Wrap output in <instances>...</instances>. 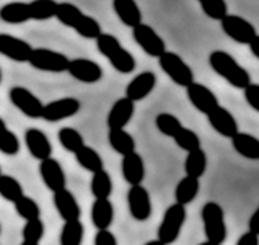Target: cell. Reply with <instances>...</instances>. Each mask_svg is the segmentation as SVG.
Listing matches in <instances>:
<instances>
[{
    "instance_id": "d590c367",
    "label": "cell",
    "mask_w": 259,
    "mask_h": 245,
    "mask_svg": "<svg viewBox=\"0 0 259 245\" xmlns=\"http://www.w3.org/2000/svg\"><path fill=\"white\" fill-rule=\"evenodd\" d=\"M23 243L25 245H38L44 235V222L39 218L28 219L26 224L23 226Z\"/></svg>"
},
{
    "instance_id": "7dc6e473",
    "label": "cell",
    "mask_w": 259,
    "mask_h": 245,
    "mask_svg": "<svg viewBox=\"0 0 259 245\" xmlns=\"http://www.w3.org/2000/svg\"><path fill=\"white\" fill-rule=\"evenodd\" d=\"M0 82H2V69H0Z\"/></svg>"
},
{
    "instance_id": "cb8c5ba5",
    "label": "cell",
    "mask_w": 259,
    "mask_h": 245,
    "mask_svg": "<svg viewBox=\"0 0 259 245\" xmlns=\"http://www.w3.org/2000/svg\"><path fill=\"white\" fill-rule=\"evenodd\" d=\"M233 149L238 152L241 157L249 160H259V139L248 132H236L232 137Z\"/></svg>"
},
{
    "instance_id": "c3c4849f",
    "label": "cell",
    "mask_w": 259,
    "mask_h": 245,
    "mask_svg": "<svg viewBox=\"0 0 259 245\" xmlns=\"http://www.w3.org/2000/svg\"><path fill=\"white\" fill-rule=\"evenodd\" d=\"M0 232H2V227H0Z\"/></svg>"
},
{
    "instance_id": "f546056e",
    "label": "cell",
    "mask_w": 259,
    "mask_h": 245,
    "mask_svg": "<svg viewBox=\"0 0 259 245\" xmlns=\"http://www.w3.org/2000/svg\"><path fill=\"white\" fill-rule=\"evenodd\" d=\"M205 168H207V155L201 147L189 151L186 155V160H184V170H186V175L201 178L205 173Z\"/></svg>"
},
{
    "instance_id": "3957f363",
    "label": "cell",
    "mask_w": 259,
    "mask_h": 245,
    "mask_svg": "<svg viewBox=\"0 0 259 245\" xmlns=\"http://www.w3.org/2000/svg\"><path fill=\"white\" fill-rule=\"evenodd\" d=\"M96 48L105 56L109 64L121 74H131L136 71V59L127 49L122 48V44L114 34L101 33L96 38Z\"/></svg>"
},
{
    "instance_id": "ba28073f",
    "label": "cell",
    "mask_w": 259,
    "mask_h": 245,
    "mask_svg": "<svg viewBox=\"0 0 259 245\" xmlns=\"http://www.w3.org/2000/svg\"><path fill=\"white\" fill-rule=\"evenodd\" d=\"M220 26L228 38L240 44H249V41L257 34L253 23H249L246 18L238 17V15L227 13L220 20Z\"/></svg>"
},
{
    "instance_id": "e0dca14e",
    "label": "cell",
    "mask_w": 259,
    "mask_h": 245,
    "mask_svg": "<svg viewBox=\"0 0 259 245\" xmlns=\"http://www.w3.org/2000/svg\"><path fill=\"white\" fill-rule=\"evenodd\" d=\"M39 175L42 178L44 185H46L51 191L65 188V183H67V178H65L62 165L59 163V160H56L53 157H48V159L41 160Z\"/></svg>"
},
{
    "instance_id": "d4e9b609",
    "label": "cell",
    "mask_w": 259,
    "mask_h": 245,
    "mask_svg": "<svg viewBox=\"0 0 259 245\" xmlns=\"http://www.w3.org/2000/svg\"><path fill=\"white\" fill-rule=\"evenodd\" d=\"M113 9L125 26L134 28L142 21V12L136 0H113Z\"/></svg>"
},
{
    "instance_id": "7402d4cb",
    "label": "cell",
    "mask_w": 259,
    "mask_h": 245,
    "mask_svg": "<svg viewBox=\"0 0 259 245\" xmlns=\"http://www.w3.org/2000/svg\"><path fill=\"white\" fill-rule=\"evenodd\" d=\"M136 111V101H132L127 96L117 100L113 108L108 113V126L109 128H125L132 120Z\"/></svg>"
},
{
    "instance_id": "f6af8a7d",
    "label": "cell",
    "mask_w": 259,
    "mask_h": 245,
    "mask_svg": "<svg viewBox=\"0 0 259 245\" xmlns=\"http://www.w3.org/2000/svg\"><path fill=\"white\" fill-rule=\"evenodd\" d=\"M248 227H249V231H253L254 234L259 235V206H257V209L253 214H251L249 222H248Z\"/></svg>"
},
{
    "instance_id": "277c9868",
    "label": "cell",
    "mask_w": 259,
    "mask_h": 245,
    "mask_svg": "<svg viewBox=\"0 0 259 245\" xmlns=\"http://www.w3.org/2000/svg\"><path fill=\"white\" fill-rule=\"evenodd\" d=\"M202 222H204V234L207 243L220 245L227 239V224L225 214L222 206L215 201L205 203L202 207Z\"/></svg>"
},
{
    "instance_id": "484cf974",
    "label": "cell",
    "mask_w": 259,
    "mask_h": 245,
    "mask_svg": "<svg viewBox=\"0 0 259 245\" xmlns=\"http://www.w3.org/2000/svg\"><path fill=\"white\" fill-rule=\"evenodd\" d=\"M0 20L9 25H21L31 20L29 4L25 2H10L0 9Z\"/></svg>"
},
{
    "instance_id": "7bdbcfd3",
    "label": "cell",
    "mask_w": 259,
    "mask_h": 245,
    "mask_svg": "<svg viewBox=\"0 0 259 245\" xmlns=\"http://www.w3.org/2000/svg\"><path fill=\"white\" fill-rule=\"evenodd\" d=\"M93 242L96 245H116L117 239H116V235L109 231V227H106V229H98V232L95 234Z\"/></svg>"
},
{
    "instance_id": "4dcf8cb0",
    "label": "cell",
    "mask_w": 259,
    "mask_h": 245,
    "mask_svg": "<svg viewBox=\"0 0 259 245\" xmlns=\"http://www.w3.org/2000/svg\"><path fill=\"white\" fill-rule=\"evenodd\" d=\"M83 234H85V227L80 222V219L65 221L61 229L59 240H61L62 245H80L83 240Z\"/></svg>"
},
{
    "instance_id": "f35d334b",
    "label": "cell",
    "mask_w": 259,
    "mask_h": 245,
    "mask_svg": "<svg viewBox=\"0 0 259 245\" xmlns=\"http://www.w3.org/2000/svg\"><path fill=\"white\" fill-rule=\"evenodd\" d=\"M173 139H175L176 146L180 147V149L186 151V152L201 147V139H199V136L192 129L183 128V126H181V129L173 136Z\"/></svg>"
},
{
    "instance_id": "4316f807",
    "label": "cell",
    "mask_w": 259,
    "mask_h": 245,
    "mask_svg": "<svg viewBox=\"0 0 259 245\" xmlns=\"http://www.w3.org/2000/svg\"><path fill=\"white\" fill-rule=\"evenodd\" d=\"M109 146L113 147L119 155H125L132 151H136V141L124 128H109L108 132Z\"/></svg>"
},
{
    "instance_id": "83f0119b",
    "label": "cell",
    "mask_w": 259,
    "mask_h": 245,
    "mask_svg": "<svg viewBox=\"0 0 259 245\" xmlns=\"http://www.w3.org/2000/svg\"><path fill=\"white\" fill-rule=\"evenodd\" d=\"M199 188H201V183H199V178L196 177H191L186 175L184 178H181L180 183L176 185V190H175V198H176V203H181V204H189L196 199Z\"/></svg>"
},
{
    "instance_id": "ee69618b",
    "label": "cell",
    "mask_w": 259,
    "mask_h": 245,
    "mask_svg": "<svg viewBox=\"0 0 259 245\" xmlns=\"http://www.w3.org/2000/svg\"><path fill=\"white\" fill-rule=\"evenodd\" d=\"M236 243H238V245H257L259 243V235L248 229V232L241 234V237H240Z\"/></svg>"
},
{
    "instance_id": "b9f144b4",
    "label": "cell",
    "mask_w": 259,
    "mask_h": 245,
    "mask_svg": "<svg viewBox=\"0 0 259 245\" xmlns=\"http://www.w3.org/2000/svg\"><path fill=\"white\" fill-rule=\"evenodd\" d=\"M243 93H245L248 105L259 113V84H248L243 88Z\"/></svg>"
},
{
    "instance_id": "f1b7e54d",
    "label": "cell",
    "mask_w": 259,
    "mask_h": 245,
    "mask_svg": "<svg viewBox=\"0 0 259 245\" xmlns=\"http://www.w3.org/2000/svg\"><path fill=\"white\" fill-rule=\"evenodd\" d=\"M73 155H75L78 165L82 167V168H85L87 172L93 173V172H98V170H101L103 167H105L101 155L96 152L93 147L87 146V144H83Z\"/></svg>"
},
{
    "instance_id": "1f68e13d",
    "label": "cell",
    "mask_w": 259,
    "mask_h": 245,
    "mask_svg": "<svg viewBox=\"0 0 259 245\" xmlns=\"http://www.w3.org/2000/svg\"><path fill=\"white\" fill-rule=\"evenodd\" d=\"M90 188L95 198H109V195L113 193V180H111V175L105 168L93 172Z\"/></svg>"
},
{
    "instance_id": "bcb514c9",
    "label": "cell",
    "mask_w": 259,
    "mask_h": 245,
    "mask_svg": "<svg viewBox=\"0 0 259 245\" xmlns=\"http://www.w3.org/2000/svg\"><path fill=\"white\" fill-rule=\"evenodd\" d=\"M249 49H251V53H253L257 59H259V34H256L253 40L249 41Z\"/></svg>"
},
{
    "instance_id": "d6a6232c",
    "label": "cell",
    "mask_w": 259,
    "mask_h": 245,
    "mask_svg": "<svg viewBox=\"0 0 259 245\" xmlns=\"http://www.w3.org/2000/svg\"><path fill=\"white\" fill-rule=\"evenodd\" d=\"M25 195L23 187L21 183L12 175H2L0 173V196L7 201L15 203L18 198H21Z\"/></svg>"
},
{
    "instance_id": "30bf717a",
    "label": "cell",
    "mask_w": 259,
    "mask_h": 245,
    "mask_svg": "<svg viewBox=\"0 0 259 245\" xmlns=\"http://www.w3.org/2000/svg\"><path fill=\"white\" fill-rule=\"evenodd\" d=\"M9 96H10V101L25 116L31 118V120H39V118H42V110H44L42 101L34 93L29 92L28 88L12 87Z\"/></svg>"
},
{
    "instance_id": "603a6c76",
    "label": "cell",
    "mask_w": 259,
    "mask_h": 245,
    "mask_svg": "<svg viewBox=\"0 0 259 245\" xmlns=\"http://www.w3.org/2000/svg\"><path fill=\"white\" fill-rule=\"evenodd\" d=\"M114 206L109 198H95L92 204V222L96 229H106L113 224Z\"/></svg>"
},
{
    "instance_id": "5bb4252c",
    "label": "cell",
    "mask_w": 259,
    "mask_h": 245,
    "mask_svg": "<svg viewBox=\"0 0 259 245\" xmlns=\"http://www.w3.org/2000/svg\"><path fill=\"white\" fill-rule=\"evenodd\" d=\"M31 44L12 36L9 33H0V54L12 59L15 62H28L31 56Z\"/></svg>"
},
{
    "instance_id": "ab89813d",
    "label": "cell",
    "mask_w": 259,
    "mask_h": 245,
    "mask_svg": "<svg viewBox=\"0 0 259 245\" xmlns=\"http://www.w3.org/2000/svg\"><path fill=\"white\" fill-rule=\"evenodd\" d=\"M155 124H157V129L168 137H173L178 131L181 129V121L171 113H160L155 118Z\"/></svg>"
},
{
    "instance_id": "8d00e7d4",
    "label": "cell",
    "mask_w": 259,
    "mask_h": 245,
    "mask_svg": "<svg viewBox=\"0 0 259 245\" xmlns=\"http://www.w3.org/2000/svg\"><path fill=\"white\" fill-rule=\"evenodd\" d=\"M57 2L56 0H33L29 2V10H31V20H49L56 17Z\"/></svg>"
},
{
    "instance_id": "2e32d148",
    "label": "cell",
    "mask_w": 259,
    "mask_h": 245,
    "mask_svg": "<svg viewBox=\"0 0 259 245\" xmlns=\"http://www.w3.org/2000/svg\"><path fill=\"white\" fill-rule=\"evenodd\" d=\"M205 116H207V120H209V124L224 137L230 139L233 134L238 132V123H236L235 116L224 107L217 105Z\"/></svg>"
},
{
    "instance_id": "60d3db41",
    "label": "cell",
    "mask_w": 259,
    "mask_h": 245,
    "mask_svg": "<svg viewBox=\"0 0 259 245\" xmlns=\"http://www.w3.org/2000/svg\"><path fill=\"white\" fill-rule=\"evenodd\" d=\"M201 9L202 12L212 20L220 21L228 13V7L225 0H201Z\"/></svg>"
},
{
    "instance_id": "836d02e7",
    "label": "cell",
    "mask_w": 259,
    "mask_h": 245,
    "mask_svg": "<svg viewBox=\"0 0 259 245\" xmlns=\"http://www.w3.org/2000/svg\"><path fill=\"white\" fill-rule=\"evenodd\" d=\"M0 152L5 155H17L20 152V141L17 134L7 128L2 118H0Z\"/></svg>"
},
{
    "instance_id": "7c38bea8",
    "label": "cell",
    "mask_w": 259,
    "mask_h": 245,
    "mask_svg": "<svg viewBox=\"0 0 259 245\" xmlns=\"http://www.w3.org/2000/svg\"><path fill=\"white\" fill-rule=\"evenodd\" d=\"M67 72L73 79L83 82V84H96L103 77L101 65L92 61V59H85V57L70 59Z\"/></svg>"
},
{
    "instance_id": "ffe728a7",
    "label": "cell",
    "mask_w": 259,
    "mask_h": 245,
    "mask_svg": "<svg viewBox=\"0 0 259 245\" xmlns=\"http://www.w3.org/2000/svg\"><path fill=\"white\" fill-rule=\"evenodd\" d=\"M54 193V206L64 221H72V219H80V206L77 198L73 196V193L69 191L67 188L56 190Z\"/></svg>"
},
{
    "instance_id": "9a60e30c",
    "label": "cell",
    "mask_w": 259,
    "mask_h": 245,
    "mask_svg": "<svg viewBox=\"0 0 259 245\" xmlns=\"http://www.w3.org/2000/svg\"><path fill=\"white\" fill-rule=\"evenodd\" d=\"M186 93H188L189 101L192 103V107L204 115H207L209 111H212L219 105V98L215 96V93H213L209 87L197 84V82H191L186 87Z\"/></svg>"
},
{
    "instance_id": "52a82bcc",
    "label": "cell",
    "mask_w": 259,
    "mask_h": 245,
    "mask_svg": "<svg viewBox=\"0 0 259 245\" xmlns=\"http://www.w3.org/2000/svg\"><path fill=\"white\" fill-rule=\"evenodd\" d=\"M69 62L70 59L65 54L48 48H33L31 56L28 59V64L31 67L44 72H65Z\"/></svg>"
},
{
    "instance_id": "4fadbf2b",
    "label": "cell",
    "mask_w": 259,
    "mask_h": 245,
    "mask_svg": "<svg viewBox=\"0 0 259 245\" xmlns=\"http://www.w3.org/2000/svg\"><path fill=\"white\" fill-rule=\"evenodd\" d=\"M80 111V101L73 96H65V98H59L44 105L42 118L46 121L56 123L61 120H67L70 116H75Z\"/></svg>"
},
{
    "instance_id": "d6986e66",
    "label": "cell",
    "mask_w": 259,
    "mask_h": 245,
    "mask_svg": "<svg viewBox=\"0 0 259 245\" xmlns=\"http://www.w3.org/2000/svg\"><path fill=\"white\" fill-rule=\"evenodd\" d=\"M25 143L29 154L34 159L42 160L53 155V144H51L49 137L38 128H29L25 132Z\"/></svg>"
},
{
    "instance_id": "44dd1931",
    "label": "cell",
    "mask_w": 259,
    "mask_h": 245,
    "mask_svg": "<svg viewBox=\"0 0 259 245\" xmlns=\"http://www.w3.org/2000/svg\"><path fill=\"white\" fill-rule=\"evenodd\" d=\"M121 168H122V177L124 180L129 185H139L144 182L145 178V163L142 155L139 152L132 151L129 154L122 155V162H121Z\"/></svg>"
},
{
    "instance_id": "9c48e42d",
    "label": "cell",
    "mask_w": 259,
    "mask_h": 245,
    "mask_svg": "<svg viewBox=\"0 0 259 245\" xmlns=\"http://www.w3.org/2000/svg\"><path fill=\"white\" fill-rule=\"evenodd\" d=\"M132 36L139 46L152 57H160L166 51V44L161 36L150 25H145L142 21L132 28Z\"/></svg>"
},
{
    "instance_id": "7a4b0ae2",
    "label": "cell",
    "mask_w": 259,
    "mask_h": 245,
    "mask_svg": "<svg viewBox=\"0 0 259 245\" xmlns=\"http://www.w3.org/2000/svg\"><path fill=\"white\" fill-rule=\"evenodd\" d=\"M209 64L212 71L225 79L228 84L236 88H245L248 84H251L249 72L238 64V61L232 56L225 53V51H212L209 56Z\"/></svg>"
},
{
    "instance_id": "e575fe53",
    "label": "cell",
    "mask_w": 259,
    "mask_h": 245,
    "mask_svg": "<svg viewBox=\"0 0 259 245\" xmlns=\"http://www.w3.org/2000/svg\"><path fill=\"white\" fill-rule=\"evenodd\" d=\"M57 137H59V143H61V146L64 147V149L72 152V154H75L80 147L85 144L83 136L80 134L75 128H69V126L59 131Z\"/></svg>"
},
{
    "instance_id": "8fae6325",
    "label": "cell",
    "mask_w": 259,
    "mask_h": 245,
    "mask_svg": "<svg viewBox=\"0 0 259 245\" xmlns=\"http://www.w3.org/2000/svg\"><path fill=\"white\" fill-rule=\"evenodd\" d=\"M127 206L131 216L136 221H147L152 216V199L149 190L142 187V183L131 185L127 191Z\"/></svg>"
},
{
    "instance_id": "6da1fadb",
    "label": "cell",
    "mask_w": 259,
    "mask_h": 245,
    "mask_svg": "<svg viewBox=\"0 0 259 245\" xmlns=\"http://www.w3.org/2000/svg\"><path fill=\"white\" fill-rule=\"evenodd\" d=\"M56 18L61 21L62 25L73 28L82 38H87V40H96L103 33L98 20H95L93 17H88V15H85L77 5H73L70 2L57 4Z\"/></svg>"
},
{
    "instance_id": "681fc988",
    "label": "cell",
    "mask_w": 259,
    "mask_h": 245,
    "mask_svg": "<svg viewBox=\"0 0 259 245\" xmlns=\"http://www.w3.org/2000/svg\"><path fill=\"white\" fill-rule=\"evenodd\" d=\"M197 2H201V0H197Z\"/></svg>"
},
{
    "instance_id": "8992f818",
    "label": "cell",
    "mask_w": 259,
    "mask_h": 245,
    "mask_svg": "<svg viewBox=\"0 0 259 245\" xmlns=\"http://www.w3.org/2000/svg\"><path fill=\"white\" fill-rule=\"evenodd\" d=\"M158 64L161 71H163L176 85L188 87L191 82H194V72H192V69L184 62V59L181 56H178L176 53L165 51V53L158 57Z\"/></svg>"
},
{
    "instance_id": "ac0fdd59",
    "label": "cell",
    "mask_w": 259,
    "mask_h": 245,
    "mask_svg": "<svg viewBox=\"0 0 259 245\" xmlns=\"http://www.w3.org/2000/svg\"><path fill=\"white\" fill-rule=\"evenodd\" d=\"M157 85V76L150 71L140 72L137 77L132 79L125 87V96L132 101H140L145 96H149Z\"/></svg>"
},
{
    "instance_id": "5b68a950",
    "label": "cell",
    "mask_w": 259,
    "mask_h": 245,
    "mask_svg": "<svg viewBox=\"0 0 259 245\" xmlns=\"http://www.w3.org/2000/svg\"><path fill=\"white\" fill-rule=\"evenodd\" d=\"M186 221V207L181 203H175L165 211V216L161 219V224L158 227V240L160 243H173Z\"/></svg>"
},
{
    "instance_id": "74e56055",
    "label": "cell",
    "mask_w": 259,
    "mask_h": 245,
    "mask_svg": "<svg viewBox=\"0 0 259 245\" xmlns=\"http://www.w3.org/2000/svg\"><path fill=\"white\" fill-rule=\"evenodd\" d=\"M13 204H15V211H17V214L20 218H23L25 221L39 218V214H41L39 204L36 203L33 198H28L25 195L18 198Z\"/></svg>"
}]
</instances>
